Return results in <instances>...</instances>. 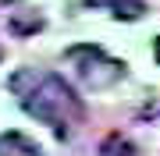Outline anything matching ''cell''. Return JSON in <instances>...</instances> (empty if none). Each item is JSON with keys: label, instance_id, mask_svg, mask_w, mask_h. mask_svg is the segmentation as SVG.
Masks as SVG:
<instances>
[{"label": "cell", "instance_id": "cell-1", "mask_svg": "<svg viewBox=\"0 0 160 156\" xmlns=\"http://www.w3.org/2000/svg\"><path fill=\"white\" fill-rule=\"evenodd\" d=\"M22 106H25V114H29V117H36V121H43V124H50L57 139H68V121H64V114L57 110V103L43 92V85L36 89L32 96H25Z\"/></svg>", "mask_w": 160, "mask_h": 156}, {"label": "cell", "instance_id": "cell-2", "mask_svg": "<svg viewBox=\"0 0 160 156\" xmlns=\"http://www.w3.org/2000/svg\"><path fill=\"white\" fill-rule=\"evenodd\" d=\"M78 75L86 78L92 89H107V85H114V82L125 75V64H121V60H110V57H103V50H96V53H92V60L78 64Z\"/></svg>", "mask_w": 160, "mask_h": 156}, {"label": "cell", "instance_id": "cell-3", "mask_svg": "<svg viewBox=\"0 0 160 156\" xmlns=\"http://www.w3.org/2000/svg\"><path fill=\"white\" fill-rule=\"evenodd\" d=\"M43 92L50 96L53 103H57V110H61V114H64V106H68L75 117H82V114H86L82 99L75 96V89H71V85H68V82H64L61 75H46V78H43Z\"/></svg>", "mask_w": 160, "mask_h": 156}, {"label": "cell", "instance_id": "cell-4", "mask_svg": "<svg viewBox=\"0 0 160 156\" xmlns=\"http://www.w3.org/2000/svg\"><path fill=\"white\" fill-rule=\"evenodd\" d=\"M43 25H46L43 14H36V11H11V18H7V29L14 35H36Z\"/></svg>", "mask_w": 160, "mask_h": 156}, {"label": "cell", "instance_id": "cell-5", "mask_svg": "<svg viewBox=\"0 0 160 156\" xmlns=\"http://www.w3.org/2000/svg\"><path fill=\"white\" fill-rule=\"evenodd\" d=\"M39 85H43V78L36 75L32 68H18L14 75L7 78V89H11L14 96H22V99H25V96H32V92H36Z\"/></svg>", "mask_w": 160, "mask_h": 156}, {"label": "cell", "instance_id": "cell-6", "mask_svg": "<svg viewBox=\"0 0 160 156\" xmlns=\"http://www.w3.org/2000/svg\"><path fill=\"white\" fill-rule=\"evenodd\" d=\"M86 4H110L114 7V18H139L146 11L142 0H86Z\"/></svg>", "mask_w": 160, "mask_h": 156}, {"label": "cell", "instance_id": "cell-7", "mask_svg": "<svg viewBox=\"0 0 160 156\" xmlns=\"http://www.w3.org/2000/svg\"><path fill=\"white\" fill-rule=\"evenodd\" d=\"M118 156H135V149H132V145L125 142V145H121V149H118Z\"/></svg>", "mask_w": 160, "mask_h": 156}, {"label": "cell", "instance_id": "cell-8", "mask_svg": "<svg viewBox=\"0 0 160 156\" xmlns=\"http://www.w3.org/2000/svg\"><path fill=\"white\" fill-rule=\"evenodd\" d=\"M153 57H157V64H160V39L153 43Z\"/></svg>", "mask_w": 160, "mask_h": 156}, {"label": "cell", "instance_id": "cell-9", "mask_svg": "<svg viewBox=\"0 0 160 156\" xmlns=\"http://www.w3.org/2000/svg\"><path fill=\"white\" fill-rule=\"evenodd\" d=\"M32 156H43V153H39V149H36V153H32Z\"/></svg>", "mask_w": 160, "mask_h": 156}, {"label": "cell", "instance_id": "cell-10", "mask_svg": "<svg viewBox=\"0 0 160 156\" xmlns=\"http://www.w3.org/2000/svg\"><path fill=\"white\" fill-rule=\"evenodd\" d=\"M0 156H4V149H0Z\"/></svg>", "mask_w": 160, "mask_h": 156}, {"label": "cell", "instance_id": "cell-11", "mask_svg": "<svg viewBox=\"0 0 160 156\" xmlns=\"http://www.w3.org/2000/svg\"><path fill=\"white\" fill-rule=\"evenodd\" d=\"M7 4H11V0H7Z\"/></svg>", "mask_w": 160, "mask_h": 156}]
</instances>
